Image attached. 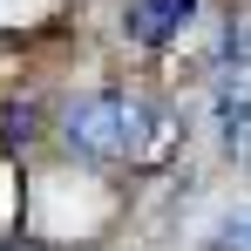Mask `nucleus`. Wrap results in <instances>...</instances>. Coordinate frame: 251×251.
<instances>
[{"label": "nucleus", "mask_w": 251, "mask_h": 251, "mask_svg": "<svg viewBox=\"0 0 251 251\" xmlns=\"http://www.w3.org/2000/svg\"><path fill=\"white\" fill-rule=\"evenodd\" d=\"M61 136L82 156H150L163 143V109L143 95H123V88H95L82 102H68Z\"/></svg>", "instance_id": "1"}, {"label": "nucleus", "mask_w": 251, "mask_h": 251, "mask_svg": "<svg viewBox=\"0 0 251 251\" xmlns=\"http://www.w3.org/2000/svg\"><path fill=\"white\" fill-rule=\"evenodd\" d=\"M197 21V0H129L123 7V34L136 48H163Z\"/></svg>", "instance_id": "2"}, {"label": "nucleus", "mask_w": 251, "mask_h": 251, "mask_svg": "<svg viewBox=\"0 0 251 251\" xmlns=\"http://www.w3.org/2000/svg\"><path fill=\"white\" fill-rule=\"evenodd\" d=\"M210 123H217L224 156H251V82H245V75H224V82H217Z\"/></svg>", "instance_id": "3"}, {"label": "nucleus", "mask_w": 251, "mask_h": 251, "mask_svg": "<svg viewBox=\"0 0 251 251\" xmlns=\"http://www.w3.org/2000/svg\"><path fill=\"white\" fill-rule=\"evenodd\" d=\"M204 251H251V197L217 210V224L204 231Z\"/></svg>", "instance_id": "4"}, {"label": "nucleus", "mask_w": 251, "mask_h": 251, "mask_svg": "<svg viewBox=\"0 0 251 251\" xmlns=\"http://www.w3.org/2000/svg\"><path fill=\"white\" fill-rule=\"evenodd\" d=\"M224 61H231V75H245V82H251V21H245V27H231V41H224Z\"/></svg>", "instance_id": "5"}]
</instances>
